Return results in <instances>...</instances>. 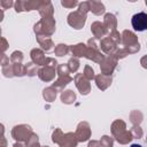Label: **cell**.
Wrapping results in <instances>:
<instances>
[{"instance_id":"cell-16","label":"cell","mask_w":147,"mask_h":147,"mask_svg":"<svg viewBox=\"0 0 147 147\" xmlns=\"http://www.w3.org/2000/svg\"><path fill=\"white\" fill-rule=\"evenodd\" d=\"M30 56H31V60H32V63H34L36 65H44L45 63V60H46V56L44 54V52L40 49V48H33L31 52H30Z\"/></svg>"},{"instance_id":"cell-21","label":"cell","mask_w":147,"mask_h":147,"mask_svg":"<svg viewBox=\"0 0 147 147\" xmlns=\"http://www.w3.org/2000/svg\"><path fill=\"white\" fill-rule=\"evenodd\" d=\"M74 57H82V56H85V53H86V45L83 44V42H79L77 45H72V46H69Z\"/></svg>"},{"instance_id":"cell-3","label":"cell","mask_w":147,"mask_h":147,"mask_svg":"<svg viewBox=\"0 0 147 147\" xmlns=\"http://www.w3.org/2000/svg\"><path fill=\"white\" fill-rule=\"evenodd\" d=\"M118 60L114 56V55H107L103 57V60L100 62V70L102 75H107V76H111L114 69L117 65Z\"/></svg>"},{"instance_id":"cell-36","label":"cell","mask_w":147,"mask_h":147,"mask_svg":"<svg viewBox=\"0 0 147 147\" xmlns=\"http://www.w3.org/2000/svg\"><path fill=\"white\" fill-rule=\"evenodd\" d=\"M69 74H70V70H69L67 64L62 63V64H59L56 67V75L57 76H67Z\"/></svg>"},{"instance_id":"cell-43","label":"cell","mask_w":147,"mask_h":147,"mask_svg":"<svg viewBox=\"0 0 147 147\" xmlns=\"http://www.w3.org/2000/svg\"><path fill=\"white\" fill-rule=\"evenodd\" d=\"M14 7H15V10H16L17 13H21V11H25L24 1H22V0H18V1L14 2Z\"/></svg>"},{"instance_id":"cell-51","label":"cell","mask_w":147,"mask_h":147,"mask_svg":"<svg viewBox=\"0 0 147 147\" xmlns=\"http://www.w3.org/2000/svg\"><path fill=\"white\" fill-rule=\"evenodd\" d=\"M0 147H7V140L3 136H0Z\"/></svg>"},{"instance_id":"cell-27","label":"cell","mask_w":147,"mask_h":147,"mask_svg":"<svg viewBox=\"0 0 147 147\" xmlns=\"http://www.w3.org/2000/svg\"><path fill=\"white\" fill-rule=\"evenodd\" d=\"M69 51H70V48H69V46L65 45V44H59V45H56L55 48H54V53H55V55H57V56H64V55H67V54L69 53Z\"/></svg>"},{"instance_id":"cell-41","label":"cell","mask_w":147,"mask_h":147,"mask_svg":"<svg viewBox=\"0 0 147 147\" xmlns=\"http://www.w3.org/2000/svg\"><path fill=\"white\" fill-rule=\"evenodd\" d=\"M127 55H129V53H127V51H126L125 47H123V48H117L116 52L114 53V56H115L117 60L124 59V57H126Z\"/></svg>"},{"instance_id":"cell-25","label":"cell","mask_w":147,"mask_h":147,"mask_svg":"<svg viewBox=\"0 0 147 147\" xmlns=\"http://www.w3.org/2000/svg\"><path fill=\"white\" fill-rule=\"evenodd\" d=\"M56 94H57V92H56L55 88H53L52 86H48V87L44 88V91H42V96H44V99H45L46 101H48V102L54 101L55 98H56Z\"/></svg>"},{"instance_id":"cell-44","label":"cell","mask_w":147,"mask_h":147,"mask_svg":"<svg viewBox=\"0 0 147 147\" xmlns=\"http://www.w3.org/2000/svg\"><path fill=\"white\" fill-rule=\"evenodd\" d=\"M61 5L63 7H65V8H74V7H76L78 5V2L76 0H70V1L69 0H63L61 2Z\"/></svg>"},{"instance_id":"cell-56","label":"cell","mask_w":147,"mask_h":147,"mask_svg":"<svg viewBox=\"0 0 147 147\" xmlns=\"http://www.w3.org/2000/svg\"><path fill=\"white\" fill-rule=\"evenodd\" d=\"M40 147H49V146H40Z\"/></svg>"},{"instance_id":"cell-57","label":"cell","mask_w":147,"mask_h":147,"mask_svg":"<svg viewBox=\"0 0 147 147\" xmlns=\"http://www.w3.org/2000/svg\"><path fill=\"white\" fill-rule=\"evenodd\" d=\"M0 37H1V28H0Z\"/></svg>"},{"instance_id":"cell-18","label":"cell","mask_w":147,"mask_h":147,"mask_svg":"<svg viewBox=\"0 0 147 147\" xmlns=\"http://www.w3.org/2000/svg\"><path fill=\"white\" fill-rule=\"evenodd\" d=\"M105 28L107 29L108 33L111 32V31H115L116 30V26H117V20H116V16L114 14H110V13H107L103 17V23Z\"/></svg>"},{"instance_id":"cell-38","label":"cell","mask_w":147,"mask_h":147,"mask_svg":"<svg viewBox=\"0 0 147 147\" xmlns=\"http://www.w3.org/2000/svg\"><path fill=\"white\" fill-rule=\"evenodd\" d=\"M108 38H109L110 40H113L116 45H119V44H121V34H119V32H118L117 30L109 32V33H108Z\"/></svg>"},{"instance_id":"cell-1","label":"cell","mask_w":147,"mask_h":147,"mask_svg":"<svg viewBox=\"0 0 147 147\" xmlns=\"http://www.w3.org/2000/svg\"><path fill=\"white\" fill-rule=\"evenodd\" d=\"M33 31L36 36H46L51 37L55 31V20L53 17L41 18L33 26Z\"/></svg>"},{"instance_id":"cell-30","label":"cell","mask_w":147,"mask_h":147,"mask_svg":"<svg viewBox=\"0 0 147 147\" xmlns=\"http://www.w3.org/2000/svg\"><path fill=\"white\" fill-rule=\"evenodd\" d=\"M79 64H80V62H79V60L77 57H71L67 63L70 72H76L78 70V68H79Z\"/></svg>"},{"instance_id":"cell-28","label":"cell","mask_w":147,"mask_h":147,"mask_svg":"<svg viewBox=\"0 0 147 147\" xmlns=\"http://www.w3.org/2000/svg\"><path fill=\"white\" fill-rule=\"evenodd\" d=\"M24 69H25V75H28L30 77H33V76H36L38 74V65H36L32 62L25 64L24 65Z\"/></svg>"},{"instance_id":"cell-15","label":"cell","mask_w":147,"mask_h":147,"mask_svg":"<svg viewBox=\"0 0 147 147\" xmlns=\"http://www.w3.org/2000/svg\"><path fill=\"white\" fill-rule=\"evenodd\" d=\"M38 11H39V14H40V16H41L42 18L53 17L54 9H53L52 2H49V1H41V2H40V6H39V8H38Z\"/></svg>"},{"instance_id":"cell-29","label":"cell","mask_w":147,"mask_h":147,"mask_svg":"<svg viewBox=\"0 0 147 147\" xmlns=\"http://www.w3.org/2000/svg\"><path fill=\"white\" fill-rule=\"evenodd\" d=\"M13 64V72L16 77H22L25 75V69L22 63H11Z\"/></svg>"},{"instance_id":"cell-7","label":"cell","mask_w":147,"mask_h":147,"mask_svg":"<svg viewBox=\"0 0 147 147\" xmlns=\"http://www.w3.org/2000/svg\"><path fill=\"white\" fill-rule=\"evenodd\" d=\"M75 84H76V87L78 88V91L83 94V95H86L91 92V84H90V80H87L83 74H76L75 78Z\"/></svg>"},{"instance_id":"cell-20","label":"cell","mask_w":147,"mask_h":147,"mask_svg":"<svg viewBox=\"0 0 147 147\" xmlns=\"http://www.w3.org/2000/svg\"><path fill=\"white\" fill-rule=\"evenodd\" d=\"M37 41L39 42V45L41 46V48L46 52H49L53 46H54V42L53 40L51 39V37H46V36H37Z\"/></svg>"},{"instance_id":"cell-8","label":"cell","mask_w":147,"mask_h":147,"mask_svg":"<svg viewBox=\"0 0 147 147\" xmlns=\"http://www.w3.org/2000/svg\"><path fill=\"white\" fill-rule=\"evenodd\" d=\"M121 42L124 45V47H131V46H136L139 44L138 41V37L136 36V33H133L130 30H124L121 34Z\"/></svg>"},{"instance_id":"cell-23","label":"cell","mask_w":147,"mask_h":147,"mask_svg":"<svg viewBox=\"0 0 147 147\" xmlns=\"http://www.w3.org/2000/svg\"><path fill=\"white\" fill-rule=\"evenodd\" d=\"M124 130H126V124H125L124 121L116 119V121L113 122V124H111V134H113V137H115L116 134L123 132Z\"/></svg>"},{"instance_id":"cell-22","label":"cell","mask_w":147,"mask_h":147,"mask_svg":"<svg viewBox=\"0 0 147 147\" xmlns=\"http://www.w3.org/2000/svg\"><path fill=\"white\" fill-rule=\"evenodd\" d=\"M114 138H115L116 141H117L118 144H121V145H127V144L131 142V140L133 139L132 136H131V133H130V131H127V130H124L123 132L116 134Z\"/></svg>"},{"instance_id":"cell-32","label":"cell","mask_w":147,"mask_h":147,"mask_svg":"<svg viewBox=\"0 0 147 147\" xmlns=\"http://www.w3.org/2000/svg\"><path fill=\"white\" fill-rule=\"evenodd\" d=\"M41 1H36V0H30V1H24V6H25V11L29 10H34L38 9L40 6Z\"/></svg>"},{"instance_id":"cell-55","label":"cell","mask_w":147,"mask_h":147,"mask_svg":"<svg viewBox=\"0 0 147 147\" xmlns=\"http://www.w3.org/2000/svg\"><path fill=\"white\" fill-rule=\"evenodd\" d=\"M130 147H142L141 145H139V144H132Z\"/></svg>"},{"instance_id":"cell-2","label":"cell","mask_w":147,"mask_h":147,"mask_svg":"<svg viewBox=\"0 0 147 147\" xmlns=\"http://www.w3.org/2000/svg\"><path fill=\"white\" fill-rule=\"evenodd\" d=\"M32 134V129L28 124H20L13 127L11 130V137L16 141H26L29 137Z\"/></svg>"},{"instance_id":"cell-48","label":"cell","mask_w":147,"mask_h":147,"mask_svg":"<svg viewBox=\"0 0 147 147\" xmlns=\"http://www.w3.org/2000/svg\"><path fill=\"white\" fill-rule=\"evenodd\" d=\"M7 64H9V57H8L5 53L0 52V65L5 67V65H7Z\"/></svg>"},{"instance_id":"cell-14","label":"cell","mask_w":147,"mask_h":147,"mask_svg":"<svg viewBox=\"0 0 147 147\" xmlns=\"http://www.w3.org/2000/svg\"><path fill=\"white\" fill-rule=\"evenodd\" d=\"M94 79H95V84H96L98 88H100L101 91L107 90L111 85V80H113L111 76H107V75H102V74L95 76Z\"/></svg>"},{"instance_id":"cell-10","label":"cell","mask_w":147,"mask_h":147,"mask_svg":"<svg viewBox=\"0 0 147 147\" xmlns=\"http://www.w3.org/2000/svg\"><path fill=\"white\" fill-rule=\"evenodd\" d=\"M78 144V140L75 136L74 132H68V133H63L59 146L60 147H76Z\"/></svg>"},{"instance_id":"cell-49","label":"cell","mask_w":147,"mask_h":147,"mask_svg":"<svg viewBox=\"0 0 147 147\" xmlns=\"http://www.w3.org/2000/svg\"><path fill=\"white\" fill-rule=\"evenodd\" d=\"M86 46H87V47H91V48H99V45L96 44V39H94V38H93V39L91 38V39L87 41V45H86Z\"/></svg>"},{"instance_id":"cell-39","label":"cell","mask_w":147,"mask_h":147,"mask_svg":"<svg viewBox=\"0 0 147 147\" xmlns=\"http://www.w3.org/2000/svg\"><path fill=\"white\" fill-rule=\"evenodd\" d=\"M2 75L7 78H11L14 77V72H13V64L9 63L5 67H2Z\"/></svg>"},{"instance_id":"cell-6","label":"cell","mask_w":147,"mask_h":147,"mask_svg":"<svg viewBox=\"0 0 147 147\" xmlns=\"http://www.w3.org/2000/svg\"><path fill=\"white\" fill-rule=\"evenodd\" d=\"M131 24L136 31H144L147 28V14L141 11L132 16Z\"/></svg>"},{"instance_id":"cell-17","label":"cell","mask_w":147,"mask_h":147,"mask_svg":"<svg viewBox=\"0 0 147 147\" xmlns=\"http://www.w3.org/2000/svg\"><path fill=\"white\" fill-rule=\"evenodd\" d=\"M74 78L70 76V75H67V76H59L57 79L52 84V87L55 88L56 92H62L64 86L68 85Z\"/></svg>"},{"instance_id":"cell-31","label":"cell","mask_w":147,"mask_h":147,"mask_svg":"<svg viewBox=\"0 0 147 147\" xmlns=\"http://www.w3.org/2000/svg\"><path fill=\"white\" fill-rule=\"evenodd\" d=\"M28 147H40L39 145V140H38V136L36 133L32 132V134L29 137V139L25 141Z\"/></svg>"},{"instance_id":"cell-50","label":"cell","mask_w":147,"mask_h":147,"mask_svg":"<svg viewBox=\"0 0 147 147\" xmlns=\"http://www.w3.org/2000/svg\"><path fill=\"white\" fill-rule=\"evenodd\" d=\"M87 147H100V144L98 140H91L88 142V146Z\"/></svg>"},{"instance_id":"cell-4","label":"cell","mask_w":147,"mask_h":147,"mask_svg":"<svg viewBox=\"0 0 147 147\" xmlns=\"http://www.w3.org/2000/svg\"><path fill=\"white\" fill-rule=\"evenodd\" d=\"M85 22H86V15L80 14L78 10L72 11L68 15V24L76 30H80L85 25Z\"/></svg>"},{"instance_id":"cell-42","label":"cell","mask_w":147,"mask_h":147,"mask_svg":"<svg viewBox=\"0 0 147 147\" xmlns=\"http://www.w3.org/2000/svg\"><path fill=\"white\" fill-rule=\"evenodd\" d=\"M78 11L83 15H86L87 11H90V7H88V2L87 1H84V2H80L78 3Z\"/></svg>"},{"instance_id":"cell-37","label":"cell","mask_w":147,"mask_h":147,"mask_svg":"<svg viewBox=\"0 0 147 147\" xmlns=\"http://www.w3.org/2000/svg\"><path fill=\"white\" fill-rule=\"evenodd\" d=\"M83 75H84V77H85L87 80H92V79H94V77H95L94 70H93L92 67H90V65H85Z\"/></svg>"},{"instance_id":"cell-19","label":"cell","mask_w":147,"mask_h":147,"mask_svg":"<svg viewBox=\"0 0 147 147\" xmlns=\"http://www.w3.org/2000/svg\"><path fill=\"white\" fill-rule=\"evenodd\" d=\"M88 2V7H90V11H92L94 15H101L105 13L106 8H105V5L101 2V1H94V0H91V1H87Z\"/></svg>"},{"instance_id":"cell-11","label":"cell","mask_w":147,"mask_h":147,"mask_svg":"<svg viewBox=\"0 0 147 147\" xmlns=\"http://www.w3.org/2000/svg\"><path fill=\"white\" fill-rule=\"evenodd\" d=\"M99 47H100L106 54H108V55H114V53H115L116 49H117V45H116L113 40H110L108 37H105V38L101 39Z\"/></svg>"},{"instance_id":"cell-13","label":"cell","mask_w":147,"mask_h":147,"mask_svg":"<svg viewBox=\"0 0 147 147\" xmlns=\"http://www.w3.org/2000/svg\"><path fill=\"white\" fill-rule=\"evenodd\" d=\"M85 57L88 59V60H92L93 62L95 63H100L105 55L99 51V48H91V47H87L86 46V53H85Z\"/></svg>"},{"instance_id":"cell-54","label":"cell","mask_w":147,"mask_h":147,"mask_svg":"<svg viewBox=\"0 0 147 147\" xmlns=\"http://www.w3.org/2000/svg\"><path fill=\"white\" fill-rule=\"evenodd\" d=\"M3 20V10H1L0 9V22Z\"/></svg>"},{"instance_id":"cell-33","label":"cell","mask_w":147,"mask_h":147,"mask_svg":"<svg viewBox=\"0 0 147 147\" xmlns=\"http://www.w3.org/2000/svg\"><path fill=\"white\" fill-rule=\"evenodd\" d=\"M130 133H131V136H132L133 139H140L142 137V134H144L142 129L139 125H133L132 129L130 130Z\"/></svg>"},{"instance_id":"cell-47","label":"cell","mask_w":147,"mask_h":147,"mask_svg":"<svg viewBox=\"0 0 147 147\" xmlns=\"http://www.w3.org/2000/svg\"><path fill=\"white\" fill-rule=\"evenodd\" d=\"M8 41H7V39L6 38H3V37H0V52H5V51H7V48H8Z\"/></svg>"},{"instance_id":"cell-46","label":"cell","mask_w":147,"mask_h":147,"mask_svg":"<svg viewBox=\"0 0 147 147\" xmlns=\"http://www.w3.org/2000/svg\"><path fill=\"white\" fill-rule=\"evenodd\" d=\"M44 65L52 67V68H55V69H56V67H57V62H56V60H55V59H53V57H46Z\"/></svg>"},{"instance_id":"cell-34","label":"cell","mask_w":147,"mask_h":147,"mask_svg":"<svg viewBox=\"0 0 147 147\" xmlns=\"http://www.w3.org/2000/svg\"><path fill=\"white\" fill-rule=\"evenodd\" d=\"M99 144H100V147H113L114 139L109 136H102Z\"/></svg>"},{"instance_id":"cell-53","label":"cell","mask_w":147,"mask_h":147,"mask_svg":"<svg viewBox=\"0 0 147 147\" xmlns=\"http://www.w3.org/2000/svg\"><path fill=\"white\" fill-rule=\"evenodd\" d=\"M3 133H5V126L3 124L0 123V136H3Z\"/></svg>"},{"instance_id":"cell-45","label":"cell","mask_w":147,"mask_h":147,"mask_svg":"<svg viewBox=\"0 0 147 147\" xmlns=\"http://www.w3.org/2000/svg\"><path fill=\"white\" fill-rule=\"evenodd\" d=\"M11 6H14V2L11 0H1L0 1V9L3 10V9H8L10 8Z\"/></svg>"},{"instance_id":"cell-35","label":"cell","mask_w":147,"mask_h":147,"mask_svg":"<svg viewBox=\"0 0 147 147\" xmlns=\"http://www.w3.org/2000/svg\"><path fill=\"white\" fill-rule=\"evenodd\" d=\"M23 57L24 56H23V53L21 51H15L10 55V61H11V63H22Z\"/></svg>"},{"instance_id":"cell-5","label":"cell","mask_w":147,"mask_h":147,"mask_svg":"<svg viewBox=\"0 0 147 147\" xmlns=\"http://www.w3.org/2000/svg\"><path fill=\"white\" fill-rule=\"evenodd\" d=\"M75 136L78 140V142L87 141L91 138V127L87 122H80L77 125V130L75 132Z\"/></svg>"},{"instance_id":"cell-26","label":"cell","mask_w":147,"mask_h":147,"mask_svg":"<svg viewBox=\"0 0 147 147\" xmlns=\"http://www.w3.org/2000/svg\"><path fill=\"white\" fill-rule=\"evenodd\" d=\"M144 119V115L139 110H133L130 113V121L133 125H139Z\"/></svg>"},{"instance_id":"cell-40","label":"cell","mask_w":147,"mask_h":147,"mask_svg":"<svg viewBox=\"0 0 147 147\" xmlns=\"http://www.w3.org/2000/svg\"><path fill=\"white\" fill-rule=\"evenodd\" d=\"M62 136H63L62 130H61V129H59V127H57V129H55V130H54V132L52 133V140H53V142L59 145V142H60V140H61Z\"/></svg>"},{"instance_id":"cell-24","label":"cell","mask_w":147,"mask_h":147,"mask_svg":"<svg viewBox=\"0 0 147 147\" xmlns=\"http://www.w3.org/2000/svg\"><path fill=\"white\" fill-rule=\"evenodd\" d=\"M75 100H76V94H75L74 91H71V90H64V91L61 92V101L63 103L70 105Z\"/></svg>"},{"instance_id":"cell-12","label":"cell","mask_w":147,"mask_h":147,"mask_svg":"<svg viewBox=\"0 0 147 147\" xmlns=\"http://www.w3.org/2000/svg\"><path fill=\"white\" fill-rule=\"evenodd\" d=\"M91 31H92V33L94 36V39H101L102 37H105L108 33V31L105 28V25L99 21H95V22H93L91 24Z\"/></svg>"},{"instance_id":"cell-52","label":"cell","mask_w":147,"mask_h":147,"mask_svg":"<svg viewBox=\"0 0 147 147\" xmlns=\"http://www.w3.org/2000/svg\"><path fill=\"white\" fill-rule=\"evenodd\" d=\"M13 147H28V146H26V144L24 141H17V142L14 144Z\"/></svg>"},{"instance_id":"cell-9","label":"cell","mask_w":147,"mask_h":147,"mask_svg":"<svg viewBox=\"0 0 147 147\" xmlns=\"http://www.w3.org/2000/svg\"><path fill=\"white\" fill-rule=\"evenodd\" d=\"M38 77L42 80V82H51L55 78L56 75V69L52 68V67H47V65H42L40 69H38Z\"/></svg>"}]
</instances>
